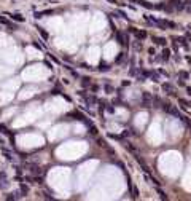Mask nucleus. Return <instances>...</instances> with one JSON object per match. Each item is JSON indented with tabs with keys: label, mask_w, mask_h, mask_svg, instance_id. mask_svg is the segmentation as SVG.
Here are the masks:
<instances>
[{
	"label": "nucleus",
	"mask_w": 191,
	"mask_h": 201,
	"mask_svg": "<svg viewBox=\"0 0 191 201\" xmlns=\"http://www.w3.org/2000/svg\"><path fill=\"white\" fill-rule=\"evenodd\" d=\"M140 105L145 107V109H150L151 105H153V96H151L150 93H143L142 94V102H140Z\"/></svg>",
	"instance_id": "1"
},
{
	"label": "nucleus",
	"mask_w": 191,
	"mask_h": 201,
	"mask_svg": "<svg viewBox=\"0 0 191 201\" xmlns=\"http://www.w3.org/2000/svg\"><path fill=\"white\" fill-rule=\"evenodd\" d=\"M161 88H163V91H164V93H167V94H172V96H175V88H174V85H172V83H164L163 86H161Z\"/></svg>",
	"instance_id": "2"
},
{
	"label": "nucleus",
	"mask_w": 191,
	"mask_h": 201,
	"mask_svg": "<svg viewBox=\"0 0 191 201\" xmlns=\"http://www.w3.org/2000/svg\"><path fill=\"white\" fill-rule=\"evenodd\" d=\"M171 54H172L171 50H169V48H164V50H163V53H161V56H159V59H161V61H169Z\"/></svg>",
	"instance_id": "3"
},
{
	"label": "nucleus",
	"mask_w": 191,
	"mask_h": 201,
	"mask_svg": "<svg viewBox=\"0 0 191 201\" xmlns=\"http://www.w3.org/2000/svg\"><path fill=\"white\" fill-rule=\"evenodd\" d=\"M161 24H163V27H169V29H175V27H177V24L172 22V21H169V19H161Z\"/></svg>",
	"instance_id": "4"
},
{
	"label": "nucleus",
	"mask_w": 191,
	"mask_h": 201,
	"mask_svg": "<svg viewBox=\"0 0 191 201\" xmlns=\"http://www.w3.org/2000/svg\"><path fill=\"white\" fill-rule=\"evenodd\" d=\"M151 38H153V42H155L156 45H161V46H166V43H167L164 37H155V35H153Z\"/></svg>",
	"instance_id": "5"
},
{
	"label": "nucleus",
	"mask_w": 191,
	"mask_h": 201,
	"mask_svg": "<svg viewBox=\"0 0 191 201\" xmlns=\"http://www.w3.org/2000/svg\"><path fill=\"white\" fill-rule=\"evenodd\" d=\"M116 38H118L119 45H127V37L121 32H116Z\"/></svg>",
	"instance_id": "6"
},
{
	"label": "nucleus",
	"mask_w": 191,
	"mask_h": 201,
	"mask_svg": "<svg viewBox=\"0 0 191 201\" xmlns=\"http://www.w3.org/2000/svg\"><path fill=\"white\" fill-rule=\"evenodd\" d=\"M2 153L5 155V158L8 161H16L14 160V155H13V152H10V150H7V149H2Z\"/></svg>",
	"instance_id": "7"
},
{
	"label": "nucleus",
	"mask_w": 191,
	"mask_h": 201,
	"mask_svg": "<svg viewBox=\"0 0 191 201\" xmlns=\"http://www.w3.org/2000/svg\"><path fill=\"white\" fill-rule=\"evenodd\" d=\"M171 5L177 10H183V7H185V5L182 3V0H171Z\"/></svg>",
	"instance_id": "8"
},
{
	"label": "nucleus",
	"mask_w": 191,
	"mask_h": 201,
	"mask_svg": "<svg viewBox=\"0 0 191 201\" xmlns=\"http://www.w3.org/2000/svg\"><path fill=\"white\" fill-rule=\"evenodd\" d=\"M132 32L135 34V37H137L138 40H143V38L146 37V32H143V30H135L134 27H132Z\"/></svg>",
	"instance_id": "9"
},
{
	"label": "nucleus",
	"mask_w": 191,
	"mask_h": 201,
	"mask_svg": "<svg viewBox=\"0 0 191 201\" xmlns=\"http://www.w3.org/2000/svg\"><path fill=\"white\" fill-rule=\"evenodd\" d=\"M174 40H175V42H180V45H182L185 50L190 48V45H188V40H186V38H174Z\"/></svg>",
	"instance_id": "10"
},
{
	"label": "nucleus",
	"mask_w": 191,
	"mask_h": 201,
	"mask_svg": "<svg viewBox=\"0 0 191 201\" xmlns=\"http://www.w3.org/2000/svg\"><path fill=\"white\" fill-rule=\"evenodd\" d=\"M171 107H172L171 102H161V109H163L164 112H169V110H171Z\"/></svg>",
	"instance_id": "11"
},
{
	"label": "nucleus",
	"mask_w": 191,
	"mask_h": 201,
	"mask_svg": "<svg viewBox=\"0 0 191 201\" xmlns=\"http://www.w3.org/2000/svg\"><path fill=\"white\" fill-rule=\"evenodd\" d=\"M179 77L182 78V80H188V78H190V73H188L186 70H180V72H179Z\"/></svg>",
	"instance_id": "12"
},
{
	"label": "nucleus",
	"mask_w": 191,
	"mask_h": 201,
	"mask_svg": "<svg viewBox=\"0 0 191 201\" xmlns=\"http://www.w3.org/2000/svg\"><path fill=\"white\" fill-rule=\"evenodd\" d=\"M156 192H158V195H159V198H161V200H167V195H166V192H164V190H161L159 187H156Z\"/></svg>",
	"instance_id": "13"
},
{
	"label": "nucleus",
	"mask_w": 191,
	"mask_h": 201,
	"mask_svg": "<svg viewBox=\"0 0 191 201\" xmlns=\"http://www.w3.org/2000/svg\"><path fill=\"white\" fill-rule=\"evenodd\" d=\"M180 104H183L186 109H191V100H186V99H179Z\"/></svg>",
	"instance_id": "14"
},
{
	"label": "nucleus",
	"mask_w": 191,
	"mask_h": 201,
	"mask_svg": "<svg viewBox=\"0 0 191 201\" xmlns=\"http://www.w3.org/2000/svg\"><path fill=\"white\" fill-rule=\"evenodd\" d=\"M123 145H124V147H126V149L129 150V152L135 153V147H134V145H132V144H129V142H124V144H123Z\"/></svg>",
	"instance_id": "15"
},
{
	"label": "nucleus",
	"mask_w": 191,
	"mask_h": 201,
	"mask_svg": "<svg viewBox=\"0 0 191 201\" xmlns=\"http://www.w3.org/2000/svg\"><path fill=\"white\" fill-rule=\"evenodd\" d=\"M169 113H172L174 117L180 118V112H179V110H177V109H175V107H171V110H169Z\"/></svg>",
	"instance_id": "16"
},
{
	"label": "nucleus",
	"mask_w": 191,
	"mask_h": 201,
	"mask_svg": "<svg viewBox=\"0 0 191 201\" xmlns=\"http://www.w3.org/2000/svg\"><path fill=\"white\" fill-rule=\"evenodd\" d=\"M150 78L153 81H159V75H158V72H150Z\"/></svg>",
	"instance_id": "17"
},
{
	"label": "nucleus",
	"mask_w": 191,
	"mask_h": 201,
	"mask_svg": "<svg viewBox=\"0 0 191 201\" xmlns=\"http://www.w3.org/2000/svg\"><path fill=\"white\" fill-rule=\"evenodd\" d=\"M131 190H132V198H138V190L135 187H132Z\"/></svg>",
	"instance_id": "18"
},
{
	"label": "nucleus",
	"mask_w": 191,
	"mask_h": 201,
	"mask_svg": "<svg viewBox=\"0 0 191 201\" xmlns=\"http://www.w3.org/2000/svg\"><path fill=\"white\" fill-rule=\"evenodd\" d=\"M105 91L108 93V94H112V93H113L115 89H113V86H110V85H105Z\"/></svg>",
	"instance_id": "19"
},
{
	"label": "nucleus",
	"mask_w": 191,
	"mask_h": 201,
	"mask_svg": "<svg viewBox=\"0 0 191 201\" xmlns=\"http://www.w3.org/2000/svg\"><path fill=\"white\" fill-rule=\"evenodd\" d=\"M97 144L100 145V147H107V142L104 141V139H99V141H97Z\"/></svg>",
	"instance_id": "20"
},
{
	"label": "nucleus",
	"mask_w": 191,
	"mask_h": 201,
	"mask_svg": "<svg viewBox=\"0 0 191 201\" xmlns=\"http://www.w3.org/2000/svg\"><path fill=\"white\" fill-rule=\"evenodd\" d=\"M123 58H124V53H119V54H118V58H116V62H121V61H123Z\"/></svg>",
	"instance_id": "21"
},
{
	"label": "nucleus",
	"mask_w": 191,
	"mask_h": 201,
	"mask_svg": "<svg viewBox=\"0 0 191 201\" xmlns=\"http://www.w3.org/2000/svg\"><path fill=\"white\" fill-rule=\"evenodd\" d=\"M13 18H14V19H16V21H21V22L24 21V18L21 16V15H14V16H13Z\"/></svg>",
	"instance_id": "22"
},
{
	"label": "nucleus",
	"mask_w": 191,
	"mask_h": 201,
	"mask_svg": "<svg viewBox=\"0 0 191 201\" xmlns=\"http://www.w3.org/2000/svg\"><path fill=\"white\" fill-rule=\"evenodd\" d=\"M89 133L96 136V134H97V128H96V126H91V131H89Z\"/></svg>",
	"instance_id": "23"
},
{
	"label": "nucleus",
	"mask_w": 191,
	"mask_h": 201,
	"mask_svg": "<svg viewBox=\"0 0 191 201\" xmlns=\"http://www.w3.org/2000/svg\"><path fill=\"white\" fill-rule=\"evenodd\" d=\"M89 83H91V81H89V78H83V85H85V86H88Z\"/></svg>",
	"instance_id": "24"
},
{
	"label": "nucleus",
	"mask_w": 191,
	"mask_h": 201,
	"mask_svg": "<svg viewBox=\"0 0 191 201\" xmlns=\"http://www.w3.org/2000/svg\"><path fill=\"white\" fill-rule=\"evenodd\" d=\"M99 70H108V67H107L105 64H100V67H99Z\"/></svg>",
	"instance_id": "25"
},
{
	"label": "nucleus",
	"mask_w": 191,
	"mask_h": 201,
	"mask_svg": "<svg viewBox=\"0 0 191 201\" xmlns=\"http://www.w3.org/2000/svg\"><path fill=\"white\" fill-rule=\"evenodd\" d=\"M129 73H131V75H135V73H137V69H134V67H132V69L129 70Z\"/></svg>",
	"instance_id": "26"
},
{
	"label": "nucleus",
	"mask_w": 191,
	"mask_h": 201,
	"mask_svg": "<svg viewBox=\"0 0 191 201\" xmlns=\"http://www.w3.org/2000/svg\"><path fill=\"white\" fill-rule=\"evenodd\" d=\"M159 73H161V75H166V77H169V73H167L166 70H163V69H159Z\"/></svg>",
	"instance_id": "27"
},
{
	"label": "nucleus",
	"mask_w": 191,
	"mask_h": 201,
	"mask_svg": "<svg viewBox=\"0 0 191 201\" xmlns=\"http://www.w3.org/2000/svg\"><path fill=\"white\" fill-rule=\"evenodd\" d=\"M134 46H135V50H140V48H142V43H138V42H137V43H134Z\"/></svg>",
	"instance_id": "28"
},
{
	"label": "nucleus",
	"mask_w": 191,
	"mask_h": 201,
	"mask_svg": "<svg viewBox=\"0 0 191 201\" xmlns=\"http://www.w3.org/2000/svg\"><path fill=\"white\" fill-rule=\"evenodd\" d=\"M107 110H108L110 113H113V112H115V109H113V107H112V105H108V107H107Z\"/></svg>",
	"instance_id": "29"
},
{
	"label": "nucleus",
	"mask_w": 191,
	"mask_h": 201,
	"mask_svg": "<svg viewBox=\"0 0 191 201\" xmlns=\"http://www.w3.org/2000/svg\"><path fill=\"white\" fill-rule=\"evenodd\" d=\"M186 93H188V94L191 96V88H190V86H186Z\"/></svg>",
	"instance_id": "30"
},
{
	"label": "nucleus",
	"mask_w": 191,
	"mask_h": 201,
	"mask_svg": "<svg viewBox=\"0 0 191 201\" xmlns=\"http://www.w3.org/2000/svg\"><path fill=\"white\" fill-rule=\"evenodd\" d=\"M186 61H188V62H191V56H186Z\"/></svg>",
	"instance_id": "31"
}]
</instances>
